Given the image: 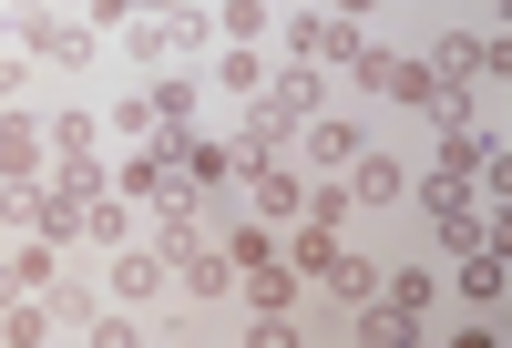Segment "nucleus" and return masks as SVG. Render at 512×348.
I'll list each match as a JSON object with an SVG mask.
<instances>
[{"instance_id":"12","label":"nucleus","mask_w":512,"mask_h":348,"mask_svg":"<svg viewBox=\"0 0 512 348\" xmlns=\"http://www.w3.org/2000/svg\"><path fill=\"white\" fill-rule=\"evenodd\" d=\"M0 174H52V144H41V113L0 103Z\"/></svg>"},{"instance_id":"17","label":"nucleus","mask_w":512,"mask_h":348,"mask_svg":"<svg viewBox=\"0 0 512 348\" xmlns=\"http://www.w3.org/2000/svg\"><path fill=\"white\" fill-rule=\"evenodd\" d=\"M205 72H216V82H226L236 103H256V93H267V72H277V62L256 52V41H226V52H205Z\"/></svg>"},{"instance_id":"5","label":"nucleus","mask_w":512,"mask_h":348,"mask_svg":"<svg viewBox=\"0 0 512 348\" xmlns=\"http://www.w3.org/2000/svg\"><path fill=\"white\" fill-rule=\"evenodd\" d=\"M359 144H369V134H359L349 113H308V123H297V144H287V164H297V174H338Z\"/></svg>"},{"instance_id":"19","label":"nucleus","mask_w":512,"mask_h":348,"mask_svg":"<svg viewBox=\"0 0 512 348\" xmlns=\"http://www.w3.org/2000/svg\"><path fill=\"white\" fill-rule=\"evenodd\" d=\"M379 297H390V308H400V318L420 328V318L441 308V277H431V267H390V277H379Z\"/></svg>"},{"instance_id":"23","label":"nucleus","mask_w":512,"mask_h":348,"mask_svg":"<svg viewBox=\"0 0 512 348\" xmlns=\"http://www.w3.org/2000/svg\"><path fill=\"white\" fill-rule=\"evenodd\" d=\"M31 72H41V62L21 52V41H0V103H21V82H31Z\"/></svg>"},{"instance_id":"11","label":"nucleus","mask_w":512,"mask_h":348,"mask_svg":"<svg viewBox=\"0 0 512 348\" xmlns=\"http://www.w3.org/2000/svg\"><path fill=\"white\" fill-rule=\"evenodd\" d=\"M236 297H246V308H267V318H297V308H308V277H297L287 256H267V267L236 277Z\"/></svg>"},{"instance_id":"21","label":"nucleus","mask_w":512,"mask_h":348,"mask_svg":"<svg viewBox=\"0 0 512 348\" xmlns=\"http://www.w3.org/2000/svg\"><path fill=\"white\" fill-rule=\"evenodd\" d=\"M267 0H216V41H267Z\"/></svg>"},{"instance_id":"1","label":"nucleus","mask_w":512,"mask_h":348,"mask_svg":"<svg viewBox=\"0 0 512 348\" xmlns=\"http://www.w3.org/2000/svg\"><path fill=\"white\" fill-rule=\"evenodd\" d=\"M11 41L41 72H62V82L93 72V21H72V11H11Z\"/></svg>"},{"instance_id":"10","label":"nucleus","mask_w":512,"mask_h":348,"mask_svg":"<svg viewBox=\"0 0 512 348\" xmlns=\"http://www.w3.org/2000/svg\"><path fill=\"white\" fill-rule=\"evenodd\" d=\"M175 174L195 195H236V144L226 134H175Z\"/></svg>"},{"instance_id":"24","label":"nucleus","mask_w":512,"mask_h":348,"mask_svg":"<svg viewBox=\"0 0 512 348\" xmlns=\"http://www.w3.org/2000/svg\"><path fill=\"white\" fill-rule=\"evenodd\" d=\"M11 246H21V226H0V297H21V277H11Z\"/></svg>"},{"instance_id":"7","label":"nucleus","mask_w":512,"mask_h":348,"mask_svg":"<svg viewBox=\"0 0 512 348\" xmlns=\"http://www.w3.org/2000/svg\"><path fill=\"white\" fill-rule=\"evenodd\" d=\"M175 287L195 297V308H226V297H236V256H226L216 236H195V246H175Z\"/></svg>"},{"instance_id":"9","label":"nucleus","mask_w":512,"mask_h":348,"mask_svg":"<svg viewBox=\"0 0 512 348\" xmlns=\"http://www.w3.org/2000/svg\"><path fill=\"white\" fill-rule=\"evenodd\" d=\"M31 297L52 308V328H62V338H82V328H93V318L113 308V297H103L93 277H82V267H52V287H31Z\"/></svg>"},{"instance_id":"16","label":"nucleus","mask_w":512,"mask_h":348,"mask_svg":"<svg viewBox=\"0 0 512 348\" xmlns=\"http://www.w3.org/2000/svg\"><path fill=\"white\" fill-rule=\"evenodd\" d=\"M134 236H144V205H123L113 185L82 205V246H134Z\"/></svg>"},{"instance_id":"4","label":"nucleus","mask_w":512,"mask_h":348,"mask_svg":"<svg viewBox=\"0 0 512 348\" xmlns=\"http://www.w3.org/2000/svg\"><path fill=\"white\" fill-rule=\"evenodd\" d=\"M164 287H175V256H164L154 236L113 246V277H103V297H113V308H164Z\"/></svg>"},{"instance_id":"25","label":"nucleus","mask_w":512,"mask_h":348,"mask_svg":"<svg viewBox=\"0 0 512 348\" xmlns=\"http://www.w3.org/2000/svg\"><path fill=\"white\" fill-rule=\"evenodd\" d=\"M52 11H72V21H93V11H103V0H52Z\"/></svg>"},{"instance_id":"28","label":"nucleus","mask_w":512,"mask_h":348,"mask_svg":"<svg viewBox=\"0 0 512 348\" xmlns=\"http://www.w3.org/2000/svg\"><path fill=\"white\" fill-rule=\"evenodd\" d=\"M287 11H308V0H287Z\"/></svg>"},{"instance_id":"8","label":"nucleus","mask_w":512,"mask_h":348,"mask_svg":"<svg viewBox=\"0 0 512 348\" xmlns=\"http://www.w3.org/2000/svg\"><path fill=\"white\" fill-rule=\"evenodd\" d=\"M502 287H512L502 246H472V256H451V297H461L472 318H502Z\"/></svg>"},{"instance_id":"14","label":"nucleus","mask_w":512,"mask_h":348,"mask_svg":"<svg viewBox=\"0 0 512 348\" xmlns=\"http://www.w3.org/2000/svg\"><path fill=\"white\" fill-rule=\"evenodd\" d=\"M379 277H390V267H379V256H349V246H328V267H318V287L338 297V308H369Z\"/></svg>"},{"instance_id":"20","label":"nucleus","mask_w":512,"mask_h":348,"mask_svg":"<svg viewBox=\"0 0 512 348\" xmlns=\"http://www.w3.org/2000/svg\"><path fill=\"white\" fill-rule=\"evenodd\" d=\"M123 52H134V72H164V62H175V41H164V11L123 21Z\"/></svg>"},{"instance_id":"3","label":"nucleus","mask_w":512,"mask_h":348,"mask_svg":"<svg viewBox=\"0 0 512 348\" xmlns=\"http://www.w3.org/2000/svg\"><path fill=\"white\" fill-rule=\"evenodd\" d=\"M349 82H359L369 103H390V113H431V93H441V82H431V62H410V52H379V41L349 62Z\"/></svg>"},{"instance_id":"18","label":"nucleus","mask_w":512,"mask_h":348,"mask_svg":"<svg viewBox=\"0 0 512 348\" xmlns=\"http://www.w3.org/2000/svg\"><path fill=\"white\" fill-rule=\"evenodd\" d=\"M41 144H52V164L103 154V113H93V103H72V113H52V123H41Z\"/></svg>"},{"instance_id":"22","label":"nucleus","mask_w":512,"mask_h":348,"mask_svg":"<svg viewBox=\"0 0 512 348\" xmlns=\"http://www.w3.org/2000/svg\"><path fill=\"white\" fill-rule=\"evenodd\" d=\"M103 134H123V144H154V103H144V82L123 93L113 113H103Z\"/></svg>"},{"instance_id":"26","label":"nucleus","mask_w":512,"mask_h":348,"mask_svg":"<svg viewBox=\"0 0 512 348\" xmlns=\"http://www.w3.org/2000/svg\"><path fill=\"white\" fill-rule=\"evenodd\" d=\"M328 11H349V21H369V11H379V0H328Z\"/></svg>"},{"instance_id":"15","label":"nucleus","mask_w":512,"mask_h":348,"mask_svg":"<svg viewBox=\"0 0 512 348\" xmlns=\"http://www.w3.org/2000/svg\"><path fill=\"white\" fill-rule=\"evenodd\" d=\"M144 103H154V134H195V72L164 62V72L144 82Z\"/></svg>"},{"instance_id":"2","label":"nucleus","mask_w":512,"mask_h":348,"mask_svg":"<svg viewBox=\"0 0 512 348\" xmlns=\"http://www.w3.org/2000/svg\"><path fill=\"white\" fill-rule=\"evenodd\" d=\"M369 52V31L349 11H328V0H308V11H287V62H318V72H349Z\"/></svg>"},{"instance_id":"6","label":"nucleus","mask_w":512,"mask_h":348,"mask_svg":"<svg viewBox=\"0 0 512 348\" xmlns=\"http://www.w3.org/2000/svg\"><path fill=\"white\" fill-rule=\"evenodd\" d=\"M338 185H349V205H410V164L390 144H359L349 164H338Z\"/></svg>"},{"instance_id":"27","label":"nucleus","mask_w":512,"mask_h":348,"mask_svg":"<svg viewBox=\"0 0 512 348\" xmlns=\"http://www.w3.org/2000/svg\"><path fill=\"white\" fill-rule=\"evenodd\" d=\"M0 41H11V11H0Z\"/></svg>"},{"instance_id":"13","label":"nucleus","mask_w":512,"mask_h":348,"mask_svg":"<svg viewBox=\"0 0 512 348\" xmlns=\"http://www.w3.org/2000/svg\"><path fill=\"white\" fill-rule=\"evenodd\" d=\"M267 103H277L287 123H308V113H328V72H318V62H277V72H267Z\"/></svg>"}]
</instances>
